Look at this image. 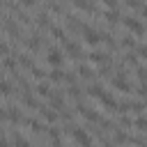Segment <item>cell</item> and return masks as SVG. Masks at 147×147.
<instances>
[{
    "mask_svg": "<svg viewBox=\"0 0 147 147\" xmlns=\"http://www.w3.org/2000/svg\"><path fill=\"white\" fill-rule=\"evenodd\" d=\"M99 103H101L106 110H113V113H117V110H119V101H117L110 92H103V94L99 96Z\"/></svg>",
    "mask_w": 147,
    "mask_h": 147,
    "instance_id": "ba28073f",
    "label": "cell"
},
{
    "mask_svg": "<svg viewBox=\"0 0 147 147\" xmlns=\"http://www.w3.org/2000/svg\"><path fill=\"white\" fill-rule=\"evenodd\" d=\"M103 92H106V90H103V85H101V83H90V85H87V94H90V96H94V99H99Z\"/></svg>",
    "mask_w": 147,
    "mask_h": 147,
    "instance_id": "4316f807",
    "label": "cell"
},
{
    "mask_svg": "<svg viewBox=\"0 0 147 147\" xmlns=\"http://www.w3.org/2000/svg\"><path fill=\"white\" fill-rule=\"evenodd\" d=\"M83 41L87 44V46H99L101 44V30H94V28H90L87 23H85V28H83Z\"/></svg>",
    "mask_w": 147,
    "mask_h": 147,
    "instance_id": "3957f363",
    "label": "cell"
},
{
    "mask_svg": "<svg viewBox=\"0 0 147 147\" xmlns=\"http://www.w3.org/2000/svg\"><path fill=\"white\" fill-rule=\"evenodd\" d=\"M23 124H28L34 133H41V131H44V122H41V119H32V117H28V119H23Z\"/></svg>",
    "mask_w": 147,
    "mask_h": 147,
    "instance_id": "f1b7e54d",
    "label": "cell"
},
{
    "mask_svg": "<svg viewBox=\"0 0 147 147\" xmlns=\"http://www.w3.org/2000/svg\"><path fill=\"white\" fill-rule=\"evenodd\" d=\"M145 30H147V25H145Z\"/></svg>",
    "mask_w": 147,
    "mask_h": 147,
    "instance_id": "f907efd6",
    "label": "cell"
},
{
    "mask_svg": "<svg viewBox=\"0 0 147 147\" xmlns=\"http://www.w3.org/2000/svg\"><path fill=\"white\" fill-rule=\"evenodd\" d=\"M110 85H113L115 90H119V92H131V83H129V78H126V71H117V74L110 78Z\"/></svg>",
    "mask_w": 147,
    "mask_h": 147,
    "instance_id": "8992f818",
    "label": "cell"
},
{
    "mask_svg": "<svg viewBox=\"0 0 147 147\" xmlns=\"http://www.w3.org/2000/svg\"><path fill=\"white\" fill-rule=\"evenodd\" d=\"M51 34H53V39H57V41H64L67 39V32H64V28L62 25H51V30H48Z\"/></svg>",
    "mask_w": 147,
    "mask_h": 147,
    "instance_id": "83f0119b",
    "label": "cell"
},
{
    "mask_svg": "<svg viewBox=\"0 0 147 147\" xmlns=\"http://www.w3.org/2000/svg\"><path fill=\"white\" fill-rule=\"evenodd\" d=\"M23 44H25L30 51H39V48H41V37H39V32H32L30 37H23Z\"/></svg>",
    "mask_w": 147,
    "mask_h": 147,
    "instance_id": "7c38bea8",
    "label": "cell"
},
{
    "mask_svg": "<svg viewBox=\"0 0 147 147\" xmlns=\"http://www.w3.org/2000/svg\"><path fill=\"white\" fill-rule=\"evenodd\" d=\"M0 55H2V57H5V55H11V53H9V46H7V41H2V39H0Z\"/></svg>",
    "mask_w": 147,
    "mask_h": 147,
    "instance_id": "60d3db41",
    "label": "cell"
},
{
    "mask_svg": "<svg viewBox=\"0 0 147 147\" xmlns=\"http://www.w3.org/2000/svg\"><path fill=\"white\" fill-rule=\"evenodd\" d=\"M39 113H41V117H44L46 122H57V117H60V113L53 110L51 106H39Z\"/></svg>",
    "mask_w": 147,
    "mask_h": 147,
    "instance_id": "ac0fdd59",
    "label": "cell"
},
{
    "mask_svg": "<svg viewBox=\"0 0 147 147\" xmlns=\"http://www.w3.org/2000/svg\"><path fill=\"white\" fill-rule=\"evenodd\" d=\"M21 103H23V106H28V108H37V110H39V106H41V103L34 99L32 90H30V92H21Z\"/></svg>",
    "mask_w": 147,
    "mask_h": 147,
    "instance_id": "9a60e30c",
    "label": "cell"
},
{
    "mask_svg": "<svg viewBox=\"0 0 147 147\" xmlns=\"http://www.w3.org/2000/svg\"><path fill=\"white\" fill-rule=\"evenodd\" d=\"M133 126H136L138 131H147V115H142V113H140V115L133 119Z\"/></svg>",
    "mask_w": 147,
    "mask_h": 147,
    "instance_id": "d6a6232c",
    "label": "cell"
},
{
    "mask_svg": "<svg viewBox=\"0 0 147 147\" xmlns=\"http://www.w3.org/2000/svg\"><path fill=\"white\" fill-rule=\"evenodd\" d=\"M126 5H129V7H133V9H140V7H142V2H140V0H126Z\"/></svg>",
    "mask_w": 147,
    "mask_h": 147,
    "instance_id": "b9f144b4",
    "label": "cell"
},
{
    "mask_svg": "<svg viewBox=\"0 0 147 147\" xmlns=\"http://www.w3.org/2000/svg\"><path fill=\"white\" fill-rule=\"evenodd\" d=\"M64 74H67V71H62L60 67H53V69L48 71V80H51V83H62V80H64Z\"/></svg>",
    "mask_w": 147,
    "mask_h": 147,
    "instance_id": "484cf974",
    "label": "cell"
},
{
    "mask_svg": "<svg viewBox=\"0 0 147 147\" xmlns=\"http://www.w3.org/2000/svg\"><path fill=\"white\" fill-rule=\"evenodd\" d=\"M0 147H11V145L7 142V138H2V136H0Z\"/></svg>",
    "mask_w": 147,
    "mask_h": 147,
    "instance_id": "bcb514c9",
    "label": "cell"
},
{
    "mask_svg": "<svg viewBox=\"0 0 147 147\" xmlns=\"http://www.w3.org/2000/svg\"><path fill=\"white\" fill-rule=\"evenodd\" d=\"M2 119H7V108L0 106V122H2Z\"/></svg>",
    "mask_w": 147,
    "mask_h": 147,
    "instance_id": "f6af8a7d",
    "label": "cell"
},
{
    "mask_svg": "<svg viewBox=\"0 0 147 147\" xmlns=\"http://www.w3.org/2000/svg\"><path fill=\"white\" fill-rule=\"evenodd\" d=\"M113 142L115 145H129V133L124 131V129H113Z\"/></svg>",
    "mask_w": 147,
    "mask_h": 147,
    "instance_id": "7402d4cb",
    "label": "cell"
},
{
    "mask_svg": "<svg viewBox=\"0 0 147 147\" xmlns=\"http://www.w3.org/2000/svg\"><path fill=\"white\" fill-rule=\"evenodd\" d=\"M78 110H80V115H83L87 122H92V124H99V122H101V115H99L96 110H92V108H87V106H83V103H78Z\"/></svg>",
    "mask_w": 147,
    "mask_h": 147,
    "instance_id": "8fae6325",
    "label": "cell"
},
{
    "mask_svg": "<svg viewBox=\"0 0 147 147\" xmlns=\"http://www.w3.org/2000/svg\"><path fill=\"white\" fill-rule=\"evenodd\" d=\"M48 138H51L53 147H62V133H60L57 126H51V129H48Z\"/></svg>",
    "mask_w": 147,
    "mask_h": 147,
    "instance_id": "cb8c5ba5",
    "label": "cell"
},
{
    "mask_svg": "<svg viewBox=\"0 0 147 147\" xmlns=\"http://www.w3.org/2000/svg\"><path fill=\"white\" fill-rule=\"evenodd\" d=\"M87 60H90L92 64H99V67H106L108 62H113V57H110L108 53H103V51H90V53H87Z\"/></svg>",
    "mask_w": 147,
    "mask_h": 147,
    "instance_id": "52a82bcc",
    "label": "cell"
},
{
    "mask_svg": "<svg viewBox=\"0 0 147 147\" xmlns=\"http://www.w3.org/2000/svg\"><path fill=\"white\" fill-rule=\"evenodd\" d=\"M7 119L14 122V124L23 122V113H21V108H18V106H7Z\"/></svg>",
    "mask_w": 147,
    "mask_h": 147,
    "instance_id": "e0dca14e",
    "label": "cell"
},
{
    "mask_svg": "<svg viewBox=\"0 0 147 147\" xmlns=\"http://www.w3.org/2000/svg\"><path fill=\"white\" fill-rule=\"evenodd\" d=\"M122 62H124V64H129V67H136V69L140 67V60H138V55H136V53H126V55L122 57Z\"/></svg>",
    "mask_w": 147,
    "mask_h": 147,
    "instance_id": "1f68e13d",
    "label": "cell"
},
{
    "mask_svg": "<svg viewBox=\"0 0 147 147\" xmlns=\"http://www.w3.org/2000/svg\"><path fill=\"white\" fill-rule=\"evenodd\" d=\"M101 2H103L108 9H117V0H101Z\"/></svg>",
    "mask_w": 147,
    "mask_h": 147,
    "instance_id": "7bdbcfd3",
    "label": "cell"
},
{
    "mask_svg": "<svg viewBox=\"0 0 147 147\" xmlns=\"http://www.w3.org/2000/svg\"><path fill=\"white\" fill-rule=\"evenodd\" d=\"M46 62H48L51 67H62V62H64V51H62L60 46H51V48L46 51Z\"/></svg>",
    "mask_w": 147,
    "mask_h": 147,
    "instance_id": "5b68a950",
    "label": "cell"
},
{
    "mask_svg": "<svg viewBox=\"0 0 147 147\" xmlns=\"http://www.w3.org/2000/svg\"><path fill=\"white\" fill-rule=\"evenodd\" d=\"M0 78H2V67H0Z\"/></svg>",
    "mask_w": 147,
    "mask_h": 147,
    "instance_id": "681fc988",
    "label": "cell"
},
{
    "mask_svg": "<svg viewBox=\"0 0 147 147\" xmlns=\"http://www.w3.org/2000/svg\"><path fill=\"white\" fill-rule=\"evenodd\" d=\"M122 25H124V28H126L129 32L138 34V37L147 32V30H145V23H142V21H138L136 16H124V18H122Z\"/></svg>",
    "mask_w": 147,
    "mask_h": 147,
    "instance_id": "7a4b0ae2",
    "label": "cell"
},
{
    "mask_svg": "<svg viewBox=\"0 0 147 147\" xmlns=\"http://www.w3.org/2000/svg\"><path fill=\"white\" fill-rule=\"evenodd\" d=\"M0 67L7 69V71H16V69H18V60H16V55H5Z\"/></svg>",
    "mask_w": 147,
    "mask_h": 147,
    "instance_id": "44dd1931",
    "label": "cell"
},
{
    "mask_svg": "<svg viewBox=\"0 0 147 147\" xmlns=\"http://www.w3.org/2000/svg\"><path fill=\"white\" fill-rule=\"evenodd\" d=\"M136 92H138V96H140V99H142V101H147V83H140V85H138V90H136Z\"/></svg>",
    "mask_w": 147,
    "mask_h": 147,
    "instance_id": "74e56055",
    "label": "cell"
},
{
    "mask_svg": "<svg viewBox=\"0 0 147 147\" xmlns=\"http://www.w3.org/2000/svg\"><path fill=\"white\" fill-rule=\"evenodd\" d=\"M37 96H46L48 99V94L53 92L51 90V80H37V85H34V90H32Z\"/></svg>",
    "mask_w": 147,
    "mask_h": 147,
    "instance_id": "4fadbf2b",
    "label": "cell"
},
{
    "mask_svg": "<svg viewBox=\"0 0 147 147\" xmlns=\"http://www.w3.org/2000/svg\"><path fill=\"white\" fill-rule=\"evenodd\" d=\"M129 142H131V145H138V147H145V145H147L140 136H129Z\"/></svg>",
    "mask_w": 147,
    "mask_h": 147,
    "instance_id": "ab89813d",
    "label": "cell"
},
{
    "mask_svg": "<svg viewBox=\"0 0 147 147\" xmlns=\"http://www.w3.org/2000/svg\"><path fill=\"white\" fill-rule=\"evenodd\" d=\"M62 51H64L69 57H74V60H80V57H83V48H80V44L74 41V39H69V37L62 41Z\"/></svg>",
    "mask_w": 147,
    "mask_h": 147,
    "instance_id": "277c9868",
    "label": "cell"
},
{
    "mask_svg": "<svg viewBox=\"0 0 147 147\" xmlns=\"http://www.w3.org/2000/svg\"><path fill=\"white\" fill-rule=\"evenodd\" d=\"M48 106H51L53 110H57V113H60V110L64 108V94H62L60 90H53V92L48 94Z\"/></svg>",
    "mask_w": 147,
    "mask_h": 147,
    "instance_id": "30bf717a",
    "label": "cell"
},
{
    "mask_svg": "<svg viewBox=\"0 0 147 147\" xmlns=\"http://www.w3.org/2000/svg\"><path fill=\"white\" fill-rule=\"evenodd\" d=\"M11 147H30V142H28V138H25L23 133L14 131V133H11Z\"/></svg>",
    "mask_w": 147,
    "mask_h": 147,
    "instance_id": "d4e9b609",
    "label": "cell"
},
{
    "mask_svg": "<svg viewBox=\"0 0 147 147\" xmlns=\"http://www.w3.org/2000/svg\"><path fill=\"white\" fill-rule=\"evenodd\" d=\"M140 14H142V18H147V5H142V7H140Z\"/></svg>",
    "mask_w": 147,
    "mask_h": 147,
    "instance_id": "7dc6e473",
    "label": "cell"
},
{
    "mask_svg": "<svg viewBox=\"0 0 147 147\" xmlns=\"http://www.w3.org/2000/svg\"><path fill=\"white\" fill-rule=\"evenodd\" d=\"M18 2H21L23 7H34V5H37V0H18Z\"/></svg>",
    "mask_w": 147,
    "mask_h": 147,
    "instance_id": "ee69618b",
    "label": "cell"
},
{
    "mask_svg": "<svg viewBox=\"0 0 147 147\" xmlns=\"http://www.w3.org/2000/svg\"><path fill=\"white\" fill-rule=\"evenodd\" d=\"M103 147H117V145H115V142H113V140H110V142H108V140H106V142H103Z\"/></svg>",
    "mask_w": 147,
    "mask_h": 147,
    "instance_id": "c3c4849f",
    "label": "cell"
},
{
    "mask_svg": "<svg viewBox=\"0 0 147 147\" xmlns=\"http://www.w3.org/2000/svg\"><path fill=\"white\" fill-rule=\"evenodd\" d=\"M16 60H18V67L30 69V71L34 69V60H32V55H30V53H21V55L16 53Z\"/></svg>",
    "mask_w": 147,
    "mask_h": 147,
    "instance_id": "2e32d148",
    "label": "cell"
},
{
    "mask_svg": "<svg viewBox=\"0 0 147 147\" xmlns=\"http://www.w3.org/2000/svg\"><path fill=\"white\" fill-rule=\"evenodd\" d=\"M64 131L74 136V140L78 142V147H92V136L85 129H80V126H67Z\"/></svg>",
    "mask_w": 147,
    "mask_h": 147,
    "instance_id": "6da1fadb",
    "label": "cell"
},
{
    "mask_svg": "<svg viewBox=\"0 0 147 147\" xmlns=\"http://www.w3.org/2000/svg\"><path fill=\"white\" fill-rule=\"evenodd\" d=\"M119 46H124V48H136L138 44H136V37L129 32V34H124V37L119 39Z\"/></svg>",
    "mask_w": 147,
    "mask_h": 147,
    "instance_id": "4dcf8cb0",
    "label": "cell"
},
{
    "mask_svg": "<svg viewBox=\"0 0 147 147\" xmlns=\"http://www.w3.org/2000/svg\"><path fill=\"white\" fill-rule=\"evenodd\" d=\"M119 126H122V129H126V126H133V119H131L126 113H122V115H119Z\"/></svg>",
    "mask_w": 147,
    "mask_h": 147,
    "instance_id": "d590c367",
    "label": "cell"
},
{
    "mask_svg": "<svg viewBox=\"0 0 147 147\" xmlns=\"http://www.w3.org/2000/svg\"><path fill=\"white\" fill-rule=\"evenodd\" d=\"M2 28H5V32H7L9 37H14V39H18V37H21V28H18V23H16L11 16H5Z\"/></svg>",
    "mask_w": 147,
    "mask_h": 147,
    "instance_id": "9c48e42d",
    "label": "cell"
},
{
    "mask_svg": "<svg viewBox=\"0 0 147 147\" xmlns=\"http://www.w3.org/2000/svg\"><path fill=\"white\" fill-rule=\"evenodd\" d=\"M136 55H138V57H142V60H147V44L136 46Z\"/></svg>",
    "mask_w": 147,
    "mask_h": 147,
    "instance_id": "f35d334b",
    "label": "cell"
},
{
    "mask_svg": "<svg viewBox=\"0 0 147 147\" xmlns=\"http://www.w3.org/2000/svg\"><path fill=\"white\" fill-rule=\"evenodd\" d=\"M51 16H48V11H39V16H37V28L39 30H51Z\"/></svg>",
    "mask_w": 147,
    "mask_h": 147,
    "instance_id": "ffe728a7",
    "label": "cell"
},
{
    "mask_svg": "<svg viewBox=\"0 0 147 147\" xmlns=\"http://www.w3.org/2000/svg\"><path fill=\"white\" fill-rule=\"evenodd\" d=\"M46 11H51V14H64V7L60 2H55V0H48L46 2Z\"/></svg>",
    "mask_w": 147,
    "mask_h": 147,
    "instance_id": "f546056e",
    "label": "cell"
},
{
    "mask_svg": "<svg viewBox=\"0 0 147 147\" xmlns=\"http://www.w3.org/2000/svg\"><path fill=\"white\" fill-rule=\"evenodd\" d=\"M71 2H74V7H76V9H80V11L96 14V7H94V2H90V0H71Z\"/></svg>",
    "mask_w": 147,
    "mask_h": 147,
    "instance_id": "d6986e66",
    "label": "cell"
},
{
    "mask_svg": "<svg viewBox=\"0 0 147 147\" xmlns=\"http://www.w3.org/2000/svg\"><path fill=\"white\" fill-rule=\"evenodd\" d=\"M136 76H138V80H140V83H147V67H142V64H140V67L136 69Z\"/></svg>",
    "mask_w": 147,
    "mask_h": 147,
    "instance_id": "8d00e7d4",
    "label": "cell"
},
{
    "mask_svg": "<svg viewBox=\"0 0 147 147\" xmlns=\"http://www.w3.org/2000/svg\"><path fill=\"white\" fill-rule=\"evenodd\" d=\"M9 94H11V83L0 78V96H9Z\"/></svg>",
    "mask_w": 147,
    "mask_h": 147,
    "instance_id": "836d02e7",
    "label": "cell"
},
{
    "mask_svg": "<svg viewBox=\"0 0 147 147\" xmlns=\"http://www.w3.org/2000/svg\"><path fill=\"white\" fill-rule=\"evenodd\" d=\"M69 96L71 99H76V103H80V90H78V85H69Z\"/></svg>",
    "mask_w": 147,
    "mask_h": 147,
    "instance_id": "e575fe53",
    "label": "cell"
},
{
    "mask_svg": "<svg viewBox=\"0 0 147 147\" xmlns=\"http://www.w3.org/2000/svg\"><path fill=\"white\" fill-rule=\"evenodd\" d=\"M78 76H80L83 80H92V78H94V69L83 62V64H78Z\"/></svg>",
    "mask_w": 147,
    "mask_h": 147,
    "instance_id": "603a6c76",
    "label": "cell"
},
{
    "mask_svg": "<svg viewBox=\"0 0 147 147\" xmlns=\"http://www.w3.org/2000/svg\"><path fill=\"white\" fill-rule=\"evenodd\" d=\"M101 16H103V21H106L110 28H113V25H117V23L122 21V16H119V11H117V9H106Z\"/></svg>",
    "mask_w": 147,
    "mask_h": 147,
    "instance_id": "5bb4252c",
    "label": "cell"
}]
</instances>
